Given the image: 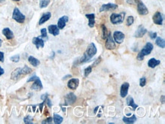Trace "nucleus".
<instances>
[{
	"mask_svg": "<svg viewBox=\"0 0 165 124\" xmlns=\"http://www.w3.org/2000/svg\"><path fill=\"white\" fill-rule=\"evenodd\" d=\"M97 51L98 50H97V47L95 44L94 43H91L88 45V47L87 50H85V52L83 54V56L78 59V63L82 64L89 62L95 56Z\"/></svg>",
	"mask_w": 165,
	"mask_h": 124,
	"instance_id": "nucleus-1",
	"label": "nucleus"
},
{
	"mask_svg": "<svg viewBox=\"0 0 165 124\" xmlns=\"http://www.w3.org/2000/svg\"><path fill=\"white\" fill-rule=\"evenodd\" d=\"M32 72V69L28 67L27 66H24L23 68H17L16 69L14 70L11 76V79L12 80H17L19 79L21 76H24V75H27Z\"/></svg>",
	"mask_w": 165,
	"mask_h": 124,
	"instance_id": "nucleus-2",
	"label": "nucleus"
},
{
	"mask_svg": "<svg viewBox=\"0 0 165 124\" xmlns=\"http://www.w3.org/2000/svg\"><path fill=\"white\" fill-rule=\"evenodd\" d=\"M125 15L126 13L125 12H121L120 14H117V13H113L110 15V22L113 24H121L124 21Z\"/></svg>",
	"mask_w": 165,
	"mask_h": 124,
	"instance_id": "nucleus-3",
	"label": "nucleus"
},
{
	"mask_svg": "<svg viewBox=\"0 0 165 124\" xmlns=\"http://www.w3.org/2000/svg\"><path fill=\"white\" fill-rule=\"evenodd\" d=\"M27 82H34L33 85H31V89L36 90V91H39V90H41L43 88V85L42 82H41V79L36 76H33L27 81Z\"/></svg>",
	"mask_w": 165,
	"mask_h": 124,
	"instance_id": "nucleus-4",
	"label": "nucleus"
},
{
	"mask_svg": "<svg viewBox=\"0 0 165 124\" xmlns=\"http://www.w3.org/2000/svg\"><path fill=\"white\" fill-rule=\"evenodd\" d=\"M12 18L18 23L22 24L25 21V15H23L18 8H15L12 13Z\"/></svg>",
	"mask_w": 165,
	"mask_h": 124,
	"instance_id": "nucleus-5",
	"label": "nucleus"
},
{
	"mask_svg": "<svg viewBox=\"0 0 165 124\" xmlns=\"http://www.w3.org/2000/svg\"><path fill=\"white\" fill-rule=\"evenodd\" d=\"M137 11H138V14L141 15H146L149 14V10H148L147 7L145 6V5L140 0L137 1Z\"/></svg>",
	"mask_w": 165,
	"mask_h": 124,
	"instance_id": "nucleus-6",
	"label": "nucleus"
},
{
	"mask_svg": "<svg viewBox=\"0 0 165 124\" xmlns=\"http://www.w3.org/2000/svg\"><path fill=\"white\" fill-rule=\"evenodd\" d=\"M107 41H106V44H105V47L106 48L108 49V50H114L116 48V44L115 41H113V37L111 35L110 32H109L108 35L107 37Z\"/></svg>",
	"mask_w": 165,
	"mask_h": 124,
	"instance_id": "nucleus-7",
	"label": "nucleus"
},
{
	"mask_svg": "<svg viewBox=\"0 0 165 124\" xmlns=\"http://www.w3.org/2000/svg\"><path fill=\"white\" fill-rule=\"evenodd\" d=\"M118 8V5L117 4H113V3H107V4H104L101 5L100 9V12H108V11H113Z\"/></svg>",
	"mask_w": 165,
	"mask_h": 124,
	"instance_id": "nucleus-8",
	"label": "nucleus"
},
{
	"mask_svg": "<svg viewBox=\"0 0 165 124\" xmlns=\"http://www.w3.org/2000/svg\"><path fill=\"white\" fill-rule=\"evenodd\" d=\"M113 39L117 44H122L125 39V34L121 31H115L113 33Z\"/></svg>",
	"mask_w": 165,
	"mask_h": 124,
	"instance_id": "nucleus-9",
	"label": "nucleus"
},
{
	"mask_svg": "<svg viewBox=\"0 0 165 124\" xmlns=\"http://www.w3.org/2000/svg\"><path fill=\"white\" fill-rule=\"evenodd\" d=\"M76 101V96L74 93H69L65 96V104L66 105H72L74 104Z\"/></svg>",
	"mask_w": 165,
	"mask_h": 124,
	"instance_id": "nucleus-10",
	"label": "nucleus"
},
{
	"mask_svg": "<svg viewBox=\"0 0 165 124\" xmlns=\"http://www.w3.org/2000/svg\"><path fill=\"white\" fill-rule=\"evenodd\" d=\"M153 48H154L153 44H152V43L149 42L145 44V46L143 47V49L141 50V51H140V53H142V54L145 56H147V55H149L151 53H152Z\"/></svg>",
	"mask_w": 165,
	"mask_h": 124,
	"instance_id": "nucleus-11",
	"label": "nucleus"
},
{
	"mask_svg": "<svg viewBox=\"0 0 165 124\" xmlns=\"http://www.w3.org/2000/svg\"><path fill=\"white\" fill-rule=\"evenodd\" d=\"M147 33V29L144 27L143 25L138 26V29L135 33V37L137 38H141L144 36L145 34Z\"/></svg>",
	"mask_w": 165,
	"mask_h": 124,
	"instance_id": "nucleus-12",
	"label": "nucleus"
},
{
	"mask_svg": "<svg viewBox=\"0 0 165 124\" xmlns=\"http://www.w3.org/2000/svg\"><path fill=\"white\" fill-rule=\"evenodd\" d=\"M129 88V84L128 83V82H124V83L121 85V88H120V96H121L122 97H125L127 96Z\"/></svg>",
	"mask_w": 165,
	"mask_h": 124,
	"instance_id": "nucleus-13",
	"label": "nucleus"
},
{
	"mask_svg": "<svg viewBox=\"0 0 165 124\" xmlns=\"http://www.w3.org/2000/svg\"><path fill=\"white\" fill-rule=\"evenodd\" d=\"M153 21L158 25H161L163 23V16L160 12H157L153 15Z\"/></svg>",
	"mask_w": 165,
	"mask_h": 124,
	"instance_id": "nucleus-14",
	"label": "nucleus"
},
{
	"mask_svg": "<svg viewBox=\"0 0 165 124\" xmlns=\"http://www.w3.org/2000/svg\"><path fill=\"white\" fill-rule=\"evenodd\" d=\"M69 21V17L65 15V16L61 17V18L59 19L58 23H57V27H59V29H63L66 27V23Z\"/></svg>",
	"mask_w": 165,
	"mask_h": 124,
	"instance_id": "nucleus-15",
	"label": "nucleus"
},
{
	"mask_svg": "<svg viewBox=\"0 0 165 124\" xmlns=\"http://www.w3.org/2000/svg\"><path fill=\"white\" fill-rule=\"evenodd\" d=\"M79 85V80L78 79H72L68 82V88L71 90H75Z\"/></svg>",
	"mask_w": 165,
	"mask_h": 124,
	"instance_id": "nucleus-16",
	"label": "nucleus"
},
{
	"mask_svg": "<svg viewBox=\"0 0 165 124\" xmlns=\"http://www.w3.org/2000/svg\"><path fill=\"white\" fill-rule=\"evenodd\" d=\"M32 42L36 46V47L38 49L43 48V47H44V40L41 39V37H34Z\"/></svg>",
	"mask_w": 165,
	"mask_h": 124,
	"instance_id": "nucleus-17",
	"label": "nucleus"
},
{
	"mask_svg": "<svg viewBox=\"0 0 165 124\" xmlns=\"http://www.w3.org/2000/svg\"><path fill=\"white\" fill-rule=\"evenodd\" d=\"M2 34L8 40H11L14 37V34L9 27H5L2 30Z\"/></svg>",
	"mask_w": 165,
	"mask_h": 124,
	"instance_id": "nucleus-18",
	"label": "nucleus"
},
{
	"mask_svg": "<svg viewBox=\"0 0 165 124\" xmlns=\"http://www.w3.org/2000/svg\"><path fill=\"white\" fill-rule=\"evenodd\" d=\"M48 31L49 33L53 34V36H57L59 34V29L57 27V25L52 24V25H50L48 27Z\"/></svg>",
	"mask_w": 165,
	"mask_h": 124,
	"instance_id": "nucleus-19",
	"label": "nucleus"
},
{
	"mask_svg": "<svg viewBox=\"0 0 165 124\" xmlns=\"http://www.w3.org/2000/svg\"><path fill=\"white\" fill-rule=\"evenodd\" d=\"M88 19V26L90 27H94L95 24V14H87L85 15Z\"/></svg>",
	"mask_w": 165,
	"mask_h": 124,
	"instance_id": "nucleus-20",
	"label": "nucleus"
},
{
	"mask_svg": "<svg viewBox=\"0 0 165 124\" xmlns=\"http://www.w3.org/2000/svg\"><path fill=\"white\" fill-rule=\"evenodd\" d=\"M50 18H51V13H50V12H46V13H44V15L41 16V18H40L39 25H41V24L47 22V21L50 20Z\"/></svg>",
	"mask_w": 165,
	"mask_h": 124,
	"instance_id": "nucleus-21",
	"label": "nucleus"
},
{
	"mask_svg": "<svg viewBox=\"0 0 165 124\" xmlns=\"http://www.w3.org/2000/svg\"><path fill=\"white\" fill-rule=\"evenodd\" d=\"M160 64H161V61L155 59V58H152V59H149V62H148V66H149V67H150V68L152 69L155 68L157 66L160 65Z\"/></svg>",
	"mask_w": 165,
	"mask_h": 124,
	"instance_id": "nucleus-22",
	"label": "nucleus"
},
{
	"mask_svg": "<svg viewBox=\"0 0 165 124\" xmlns=\"http://www.w3.org/2000/svg\"><path fill=\"white\" fill-rule=\"evenodd\" d=\"M126 103H127L128 106L131 107V108H132V110H134V111L138 108V105H137L136 104H135L133 98H132L131 96H129V97H128L127 98H126Z\"/></svg>",
	"mask_w": 165,
	"mask_h": 124,
	"instance_id": "nucleus-23",
	"label": "nucleus"
},
{
	"mask_svg": "<svg viewBox=\"0 0 165 124\" xmlns=\"http://www.w3.org/2000/svg\"><path fill=\"white\" fill-rule=\"evenodd\" d=\"M28 62H30V65L33 66L34 67H38V66L40 65V63H41V62H40V60H38L37 58L34 57V56H29L28 57Z\"/></svg>",
	"mask_w": 165,
	"mask_h": 124,
	"instance_id": "nucleus-24",
	"label": "nucleus"
},
{
	"mask_svg": "<svg viewBox=\"0 0 165 124\" xmlns=\"http://www.w3.org/2000/svg\"><path fill=\"white\" fill-rule=\"evenodd\" d=\"M123 120L125 123H134L137 120V117L135 115H132L131 117H124Z\"/></svg>",
	"mask_w": 165,
	"mask_h": 124,
	"instance_id": "nucleus-25",
	"label": "nucleus"
},
{
	"mask_svg": "<svg viewBox=\"0 0 165 124\" xmlns=\"http://www.w3.org/2000/svg\"><path fill=\"white\" fill-rule=\"evenodd\" d=\"M155 43H156L157 45H158L159 47H161V48L164 49L165 47V41H164V40L163 39V38L160 37H157Z\"/></svg>",
	"mask_w": 165,
	"mask_h": 124,
	"instance_id": "nucleus-26",
	"label": "nucleus"
},
{
	"mask_svg": "<svg viewBox=\"0 0 165 124\" xmlns=\"http://www.w3.org/2000/svg\"><path fill=\"white\" fill-rule=\"evenodd\" d=\"M53 122H54V123L56 124H60L63 123V118L61 117L60 115H59V114H54L53 115Z\"/></svg>",
	"mask_w": 165,
	"mask_h": 124,
	"instance_id": "nucleus-27",
	"label": "nucleus"
},
{
	"mask_svg": "<svg viewBox=\"0 0 165 124\" xmlns=\"http://www.w3.org/2000/svg\"><path fill=\"white\" fill-rule=\"evenodd\" d=\"M50 2V0H40L39 5L41 9H44V8H47L49 5Z\"/></svg>",
	"mask_w": 165,
	"mask_h": 124,
	"instance_id": "nucleus-28",
	"label": "nucleus"
},
{
	"mask_svg": "<svg viewBox=\"0 0 165 124\" xmlns=\"http://www.w3.org/2000/svg\"><path fill=\"white\" fill-rule=\"evenodd\" d=\"M109 33H107V28L104 24L102 25V38L103 39H106Z\"/></svg>",
	"mask_w": 165,
	"mask_h": 124,
	"instance_id": "nucleus-29",
	"label": "nucleus"
},
{
	"mask_svg": "<svg viewBox=\"0 0 165 124\" xmlns=\"http://www.w3.org/2000/svg\"><path fill=\"white\" fill-rule=\"evenodd\" d=\"M92 72V66H89L88 67H87V68L84 69V77H88V76H89V75L91 74V73Z\"/></svg>",
	"mask_w": 165,
	"mask_h": 124,
	"instance_id": "nucleus-30",
	"label": "nucleus"
},
{
	"mask_svg": "<svg viewBox=\"0 0 165 124\" xmlns=\"http://www.w3.org/2000/svg\"><path fill=\"white\" fill-rule=\"evenodd\" d=\"M24 122L26 124H32L33 123V118L30 116H27L24 118Z\"/></svg>",
	"mask_w": 165,
	"mask_h": 124,
	"instance_id": "nucleus-31",
	"label": "nucleus"
},
{
	"mask_svg": "<svg viewBox=\"0 0 165 124\" xmlns=\"http://www.w3.org/2000/svg\"><path fill=\"white\" fill-rule=\"evenodd\" d=\"M134 23V17L133 16H129L126 19V25L131 26Z\"/></svg>",
	"mask_w": 165,
	"mask_h": 124,
	"instance_id": "nucleus-32",
	"label": "nucleus"
},
{
	"mask_svg": "<svg viewBox=\"0 0 165 124\" xmlns=\"http://www.w3.org/2000/svg\"><path fill=\"white\" fill-rule=\"evenodd\" d=\"M10 59L12 61V62H19V60H20V56L18 54L15 55V56H12V57L10 58Z\"/></svg>",
	"mask_w": 165,
	"mask_h": 124,
	"instance_id": "nucleus-33",
	"label": "nucleus"
},
{
	"mask_svg": "<svg viewBox=\"0 0 165 124\" xmlns=\"http://www.w3.org/2000/svg\"><path fill=\"white\" fill-rule=\"evenodd\" d=\"M139 85L141 87H144L146 85V79L145 77H142L140 79L139 81Z\"/></svg>",
	"mask_w": 165,
	"mask_h": 124,
	"instance_id": "nucleus-34",
	"label": "nucleus"
},
{
	"mask_svg": "<svg viewBox=\"0 0 165 124\" xmlns=\"http://www.w3.org/2000/svg\"><path fill=\"white\" fill-rule=\"evenodd\" d=\"M41 37H42L43 38L47 37V29H46V28H42V29H41Z\"/></svg>",
	"mask_w": 165,
	"mask_h": 124,
	"instance_id": "nucleus-35",
	"label": "nucleus"
},
{
	"mask_svg": "<svg viewBox=\"0 0 165 124\" xmlns=\"http://www.w3.org/2000/svg\"><path fill=\"white\" fill-rule=\"evenodd\" d=\"M149 37H150L151 38H152V40L155 39V38L157 37V33L156 32H152V31H149Z\"/></svg>",
	"mask_w": 165,
	"mask_h": 124,
	"instance_id": "nucleus-36",
	"label": "nucleus"
},
{
	"mask_svg": "<svg viewBox=\"0 0 165 124\" xmlns=\"http://www.w3.org/2000/svg\"><path fill=\"white\" fill-rule=\"evenodd\" d=\"M52 122H53V118L52 117H48L47 119H46L45 120H44V121H42V124H47V123H52Z\"/></svg>",
	"mask_w": 165,
	"mask_h": 124,
	"instance_id": "nucleus-37",
	"label": "nucleus"
},
{
	"mask_svg": "<svg viewBox=\"0 0 165 124\" xmlns=\"http://www.w3.org/2000/svg\"><path fill=\"white\" fill-rule=\"evenodd\" d=\"M101 62V57L100 56V57H98V59H97L96 60H95V62H94V64L91 66L92 67H95L97 65H98V64H99Z\"/></svg>",
	"mask_w": 165,
	"mask_h": 124,
	"instance_id": "nucleus-38",
	"label": "nucleus"
},
{
	"mask_svg": "<svg viewBox=\"0 0 165 124\" xmlns=\"http://www.w3.org/2000/svg\"><path fill=\"white\" fill-rule=\"evenodd\" d=\"M144 58H145V56L142 54V53H140V52L138 53V55H137V59H138V60L142 61L144 59Z\"/></svg>",
	"mask_w": 165,
	"mask_h": 124,
	"instance_id": "nucleus-39",
	"label": "nucleus"
},
{
	"mask_svg": "<svg viewBox=\"0 0 165 124\" xmlns=\"http://www.w3.org/2000/svg\"><path fill=\"white\" fill-rule=\"evenodd\" d=\"M138 0H126V2L129 5H136Z\"/></svg>",
	"mask_w": 165,
	"mask_h": 124,
	"instance_id": "nucleus-40",
	"label": "nucleus"
},
{
	"mask_svg": "<svg viewBox=\"0 0 165 124\" xmlns=\"http://www.w3.org/2000/svg\"><path fill=\"white\" fill-rule=\"evenodd\" d=\"M45 101V103H47V105H48V107H49V108H51V107H52V103H51V101H50V99L48 98V97H47V98L46 99L45 101Z\"/></svg>",
	"mask_w": 165,
	"mask_h": 124,
	"instance_id": "nucleus-41",
	"label": "nucleus"
},
{
	"mask_svg": "<svg viewBox=\"0 0 165 124\" xmlns=\"http://www.w3.org/2000/svg\"><path fill=\"white\" fill-rule=\"evenodd\" d=\"M0 62H4V53L0 51Z\"/></svg>",
	"mask_w": 165,
	"mask_h": 124,
	"instance_id": "nucleus-42",
	"label": "nucleus"
},
{
	"mask_svg": "<svg viewBox=\"0 0 165 124\" xmlns=\"http://www.w3.org/2000/svg\"><path fill=\"white\" fill-rule=\"evenodd\" d=\"M47 97H48V94H47V93H46V94H43V95L41 96V100H43V101H45L46 99L47 98Z\"/></svg>",
	"mask_w": 165,
	"mask_h": 124,
	"instance_id": "nucleus-43",
	"label": "nucleus"
},
{
	"mask_svg": "<svg viewBox=\"0 0 165 124\" xmlns=\"http://www.w3.org/2000/svg\"><path fill=\"white\" fill-rule=\"evenodd\" d=\"M4 73H5V70L3 69L1 66H0V76H2V75L4 74Z\"/></svg>",
	"mask_w": 165,
	"mask_h": 124,
	"instance_id": "nucleus-44",
	"label": "nucleus"
},
{
	"mask_svg": "<svg viewBox=\"0 0 165 124\" xmlns=\"http://www.w3.org/2000/svg\"><path fill=\"white\" fill-rule=\"evenodd\" d=\"M71 77H72V76H71V75H67V76H64V77L63 78V80H66V79H67L68 78H71Z\"/></svg>",
	"mask_w": 165,
	"mask_h": 124,
	"instance_id": "nucleus-45",
	"label": "nucleus"
},
{
	"mask_svg": "<svg viewBox=\"0 0 165 124\" xmlns=\"http://www.w3.org/2000/svg\"><path fill=\"white\" fill-rule=\"evenodd\" d=\"M164 98H165L164 95H162V96H161V103H162V104H164Z\"/></svg>",
	"mask_w": 165,
	"mask_h": 124,
	"instance_id": "nucleus-46",
	"label": "nucleus"
},
{
	"mask_svg": "<svg viewBox=\"0 0 165 124\" xmlns=\"http://www.w3.org/2000/svg\"><path fill=\"white\" fill-rule=\"evenodd\" d=\"M98 108H99V107H97V108H95V109L94 110V113H95V114H96L97 111H98Z\"/></svg>",
	"mask_w": 165,
	"mask_h": 124,
	"instance_id": "nucleus-47",
	"label": "nucleus"
},
{
	"mask_svg": "<svg viewBox=\"0 0 165 124\" xmlns=\"http://www.w3.org/2000/svg\"><path fill=\"white\" fill-rule=\"evenodd\" d=\"M2 40L0 39V47H1V45H2Z\"/></svg>",
	"mask_w": 165,
	"mask_h": 124,
	"instance_id": "nucleus-48",
	"label": "nucleus"
},
{
	"mask_svg": "<svg viewBox=\"0 0 165 124\" xmlns=\"http://www.w3.org/2000/svg\"><path fill=\"white\" fill-rule=\"evenodd\" d=\"M5 0H0V3H2V2H4Z\"/></svg>",
	"mask_w": 165,
	"mask_h": 124,
	"instance_id": "nucleus-49",
	"label": "nucleus"
},
{
	"mask_svg": "<svg viewBox=\"0 0 165 124\" xmlns=\"http://www.w3.org/2000/svg\"><path fill=\"white\" fill-rule=\"evenodd\" d=\"M12 1H14V2H18V1H20V0H12Z\"/></svg>",
	"mask_w": 165,
	"mask_h": 124,
	"instance_id": "nucleus-50",
	"label": "nucleus"
}]
</instances>
